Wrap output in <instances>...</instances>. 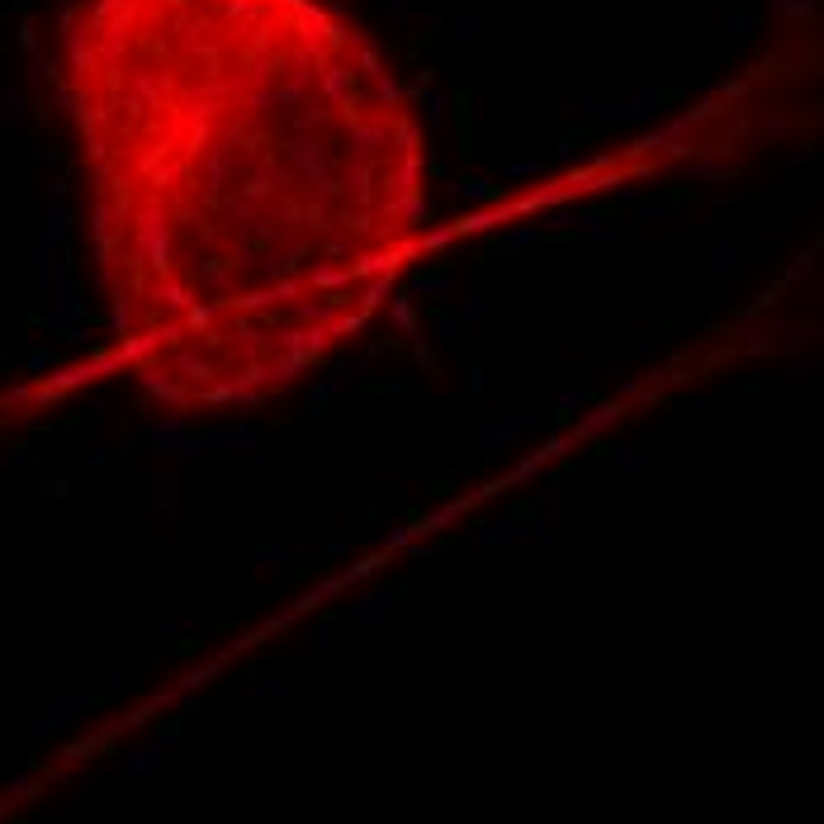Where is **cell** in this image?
Listing matches in <instances>:
<instances>
[{
  "mask_svg": "<svg viewBox=\"0 0 824 824\" xmlns=\"http://www.w3.org/2000/svg\"><path fill=\"white\" fill-rule=\"evenodd\" d=\"M507 436H512V422L493 417L488 427H484V450H488V455H493V450H498V441H507Z\"/></svg>",
  "mask_w": 824,
  "mask_h": 824,
  "instance_id": "30bf717a",
  "label": "cell"
},
{
  "mask_svg": "<svg viewBox=\"0 0 824 824\" xmlns=\"http://www.w3.org/2000/svg\"><path fill=\"white\" fill-rule=\"evenodd\" d=\"M181 739H185V730L181 725H171V730H161V735H152L147 744H137L128 758L119 763V773L123 777H147V773H157L161 767V758H167L171 749H181Z\"/></svg>",
  "mask_w": 824,
  "mask_h": 824,
  "instance_id": "7a4b0ae2",
  "label": "cell"
},
{
  "mask_svg": "<svg viewBox=\"0 0 824 824\" xmlns=\"http://www.w3.org/2000/svg\"><path fill=\"white\" fill-rule=\"evenodd\" d=\"M470 389H474V393L484 389V365H474V369H470Z\"/></svg>",
  "mask_w": 824,
  "mask_h": 824,
  "instance_id": "9a60e30c",
  "label": "cell"
},
{
  "mask_svg": "<svg viewBox=\"0 0 824 824\" xmlns=\"http://www.w3.org/2000/svg\"><path fill=\"white\" fill-rule=\"evenodd\" d=\"M436 341H455V323H441V327H436Z\"/></svg>",
  "mask_w": 824,
  "mask_h": 824,
  "instance_id": "5bb4252c",
  "label": "cell"
},
{
  "mask_svg": "<svg viewBox=\"0 0 824 824\" xmlns=\"http://www.w3.org/2000/svg\"><path fill=\"white\" fill-rule=\"evenodd\" d=\"M304 635H308V644H313V649H318V654H332V626H308L304 630Z\"/></svg>",
  "mask_w": 824,
  "mask_h": 824,
  "instance_id": "8fae6325",
  "label": "cell"
},
{
  "mask_svg": "<svg viewBox=\"0 0 824 824\" xmlns=\"http://www.w3.org/2000/svg\"><path fill=\"white\" fill-rule=\"evenodd\" d=\"M58 90L119 355L171 412L294 389L422 246L427 133L323 0H76Z\"/></svg>",
  "mask_w": 824,
  "mask_h": 824,
  "instance_id": "6da1fadb",
  "label": "cell"
},
{
  "mask_svg": "<svg viewBox=\"0 0 824 824\" xmlns=\"http://www.w3.org/2000/svg\"><path fill=\"white\" fill-rule=\"evenodd\" d=\"M199 621H147V635L157 640H175V635H195Z\"/></svg>",
  "mask_w": 824,
  "mask_h": 824,
  "instance_id": "ba28073f",
  "label": "cell"
},
{
  "mask_svg": "<svg viewBox=\"0 0 824 824\" xmlns=\"http://www.w3.org/2000/svg\"><path fill=\"white\" fill-rule=\"evenodd\" d=\"M119 687H123V672H119V664H109V668H105V692L114 696Z\"/></svg>",
  "mask_w": 824,
  "mask_h": 824,
  "instance_id": "4fadbf2b",
  "label": "cell"
},
{
  "mask_svg": "<svg viewBox=\"0 0 824 824\" xmlns=\"http://www.w3.org/2000/svg\"><path fill=\"white\" fill-rule=\"evenodd\" d=\"M294 555H304L299 545H260L256 549V564L260 569H275V564H284V559H294Z\"/></svg>",
  "mask_w": 824,
  "mask_h": 824,
  "instance_id": "52a82bcc",
  "label": "cell"
},
{
  "mask_svg": "<svg viewBox=\"0 0 824 824\" xmlns=\"http://www.w3.org/2000/svg\"><path fill=\"white\" fill-rule=\"evenodd\" d=\"M464 545L470 549H512V545H526V531H521V521H493L488 531L464 535Z\"/></svg>",
  "mask_w": 824,
  "mask_h": 824,
  "instance_id": "277c9868",
  "label": "cell"
},
{
  "mask_svg": "<svg viewBox=\"0 0 824 824\" xmlns=\"http://www.w3.org/2000/svg\"><path fill=\"white\" fill-rule=\"evenodd\" d=\"M403 597V587H369V593L351 607V626H379V621H389V611H393V602Z\"/></svg>",
  "mask_w": 824,
  "mask_h": 824,
  "instance_id": "3957f363",
  "label": "cell"
},
{
  "mask_svg": "<svg viewBox=\"0 0 824 824\" xmlns=\"http://www.w3.org/2000/svg\"><path fill=\"white\" fill-rule=\"evenodd\" d=\"M181 436H185V431H181V422H167V427H152V436H147V441H152V446L161 450V455H171V450L181 446Z\"/></svg>",
  "mask_w": 824,
  "mask_h": 824,
  "instance_id": "9c48e42d",
  "label": "cell"
},
{
  "mask_svg": "<svg viewBox=\"0 0 824 824\" xmlns=\"http://www.w3.org/2000/svg\"><path fill=\"white\" fill-rule=\"evenodd\" d=\"M86 706H90V696H86V692H66V696H58V702L48 706V716L38 720V725H34L29 735H34V739H43L48 730H58V725H66V720H76V716H81V711H86Z\"/></svg>",
  "mask_w": 824,
  "mask_h": 824,
  "instance_id": "5b68a950",
  "label": "cell"
},
{
  "mask_svg": "<svg viewBox=\"0 0 824 824\" xmlns=\"http://www.w3.org/2000/svg\"><path fill=\"white\" fill-rule=\"evenodd\" d=\"M242 702H256V696H290V682L284 678H266V682H252V687H242Z\"/></svg>",
  "mask_w": 824,
  "mask_h": 824,
  "instance_id": "8992f818",
  "label": "cell"
},
{
  "mask_svg": "<svg viewBox=\"0 0 824 824\" xmlns=\"http://www.w3.org/2000/svg\"><path fill=\"white\" fill-rule=\"evenodd\" d=\"M81 796H86V801H95V805H100V796H105V777H100V773L81 777Z\"/></svg>",
  "mask_w": 824,
  "mask_h": 824,
  "instance_id": "7c38bea8",
  "label": "cell"
}]
</instances>
